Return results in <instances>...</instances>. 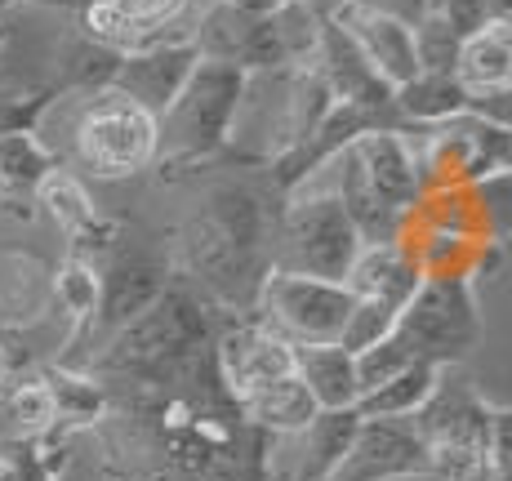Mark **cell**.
<instances>
[{
	"label": "cell",
	"mask_w": 512,
	"mask_h": 481,
	"mask_svg": "<svg viewBox=\"0 0 512 481\" xmlns=\"http://www.w3.org/2000/svg\"><path fill=\"white\" fill-rule=\"evenodd\" d=\"M14 5H18V0H0V18H5L9 9H14Z\"/></svg>",
	"instance_id": "obj_46"
},
{
	"label": "cell",
	"mask_w": 512,
	"mask_h": 481,
	"mask_svg": "<svg viewBox=\"0 0 512 481\" xmlns=\"http://www.w3.org/2000/svg\"><path fill=\"white\" fill-rule=\"evenodd\" d=\"M5 410L27 437H45V433H54L58 428V410H54V397H49L45 375L18 379V384L9 388V397H5Z\"/></svg>",
	"instance_id": "obj_32"
},
{
	"label": "cell",
	"mask_w": 512,
	"mask_h": 481,
	"mask_svg": "<svg viewBox=\"0 0 512 481\" xmlns=\"http://www.w3.org/2000/svg\"><path fill=\"white\" fill-rule=\"evenodd\" d=\"M419 281H423V272H419L415 254L406 250V241H379L357 254L343 286L357 294V299H379V303H392V308H406L415 299Z\"/></svg>",
	"instance_id": "obj_19"
},
{
	"label": "cell",
	"mask_w": 512,
	"mask_h": 481,
	"mask_svg": "<svg viewBox=\"0 0 512 481\" xmlns=\"http://www.w3.org/2000/svg\"><path fill=\"white\" fill-rule=\"evenodd\" d=\"M401 477H432L428 446L415 424L401 419H361L352 450L330 473V481H401Z\"/></svg>",
	"instance_id": "obj_11"
},
{
	"label": "cell",
	"mask_w": 512,
	"mask_h": 481,
	"mask_svg": "<svg viewBox=\"0 0 512 481\" xmlns=\"http://www.w3.org/2000/svg\"><path fill=\"white\" fill-rule=\"evenodd\" d=\"M76 156L94 179H130L161 156V121L125 94L103 90L76 121Z\"/></svg>",
	"instance_id": "obj_8"
},
{
	"label": "cell",
	"mask_w": 512,
	"mask_h": 481,
	"mask_svg": "<svg viewBox=\"0 0 512 481\" xmlns=\"http://www.w3.org/2000/svg\"><path fill=\"white\" fill-rule=\"evenodd\" d=\"M214 352V312L196 286H165L103 343L90 375H130L152 388H187Z\"/></svg>",
	"instance_id": "obj_2"
},
{
	"label": "cell",
	"mask_w": 512,
	"mask_h": 481,
	"mask_svg": "<svg viewBox=\"0 0 512 481\" xmlns=\"http://www.w3.org/2000/svg\"><path fill=\"white\" fill-rule=\"evenodd\" d=\"M419 361L459 366L481 343V308L477 281L468 277H423L415 299L401 308L392 330Z\"/></svg>",
	"instance_id": "obj_7"
},
{
	"label": "cell",
	"mask_w": 512,
	"mask_h": 481,
	"mask_svg": "<svg viewBox=\"0 0 512 481\" xmlns=\"http://www.w3.org/2000/svg\"><path fill=\"white\" fill-rule=\"evenodd\" d=\"M446 366H432V361H415L401 375H392L388 384H379L374 392L357 401L361 419H415L423 410V401L437 392V379Z\"/></svg>",
	"instance_id": "obj_26"
},
{
	"label": "cell",
	"mask_w": 512,
	"mask_h": 481,
	"mask_svg": "<svg viewBox=\"0 0 512 481\" xmlns=\"http://www.w3.org/2000/svg\"><path fill=\"white\" fill-rule=\"evenodd\" d=\"M183 9H187V0H85L76 14H81L85 36L130 54V49L161 41V32Z\"/></svg>",
	"instance_id": "obj_15"
},
{
	"label": "cell",
	"mask_w": 512,
	"mask_h": 481,
	"mask_svg": "<svg viewBox=\"0 0 512 481\" xmlns=\"http://www.w3.org/2000/svg\"><path fill=\"white\" fill-rule=\"evenodd\" d=\"M58 156L36 139V130H18L0 139V201L14 205L18 219H32L36 192L58 170Z\"/></svg>",
	"instance_id": "obj_22"
},
{
	"label": "cell",
	"mask_w": 512,
	"mask_h": 481,
	"mask_svg": "<svg viewBox=\"0 0 512 481\" xmlns=\"http://www.w3.org/2000/svg\"><path fill=\"white\" fill-rule=\"evenodd\" d=\"M250 72L232 63L201 58L192 81L174 98V107L161 116V179H179L183 170L219 161L236 139V116H241Z\"/></svg>",
	"instance_id": "obj_4"
},
{
	"label": "cell",
	"mask_w": 512,
	"mask_h": 481,
	"mask_svg": "<svg viewBox=\"0 0 512 481\" xmlns=\"http://www.w3.org/2000/svg\"><path fill=\"white\" fill-rule=\"evenodd\" d=\"M455 76L468 85L472 94L477 90H495V85L512 81V49L499 41L495 27H481V32L464 36L455 58Z\"/></svg>",
	"instance_id": "obj_29"
},
{
	"label": "cell",
	"mask_w": 512,
	"mask_h": 481,
	"mask_svg": "<svg viewBox=\"0 0 512 481\" xmlns=\"http://www.w3.org/2000/svg\"><path fill=\"white\" fill-rule=\"evenodd\" d=\"M428 9L450 18V27H455L459 36H472L486 27V0H428Z\"/></svg>",
	"instance_id": "obj_39"
},
{
	"label": "cell",
	"mask_w": 512,
	"mask_h": 481,
	"mask_svg": "<svg viewBox=\"0 0 512 481\" xmlns=\"http://www.w3.org/2000/svg\"><path fill=\"white\" fill-rule=\"evenodd\" d=\"M326 14L348 27V36L357 41L361 54H366V63L392 90L419 76V54H415V32H410V23L374 9L370 0H339Z\"/></svg>",
	"instance_id": "obj_14"
},
{
	"label": "cell",
	"mask_w": 512,
	"mask_h": 481,
	"mask_svg": "<svg viewBox=\"0 0 512 481\" xmlns=\"http://www.w3.org/2000/svg\"><path fill=\"white\" fill-rule=\"evenodd\" d=\"M486 27H495L499 41H504V45L512 49V14H508V18H495V23H486Z\"/></svg>",
	"instance_id": "obj_43"
},
{
	"label": "cell",
	"mask_w": 512,
	"mask_h": 481,
	"mask_svg": "<svg viewBox=\"0 0 512 481\" xmlns=\"http://www.w3.org/2000/svg\"><path fill=\"white\" fill-rule=\"evenodd\" d=\"M14 343H9V330H0V384H5L9 375H14Z\"/></svg>",
	"instance_id": "obj_41"
},
{
	"label": "cell",
	"mask_w": 512,
	"mask_h": 481,
	"mask_svg": "<svg viewBox=\"0 0 512 481\" xmlns=\"http://www.w3.org/2000/svg\"><path fill=\"white\" fill-rule=\"evenodd\" d=\"M357 294L339 281H317L303 272L272 268L254 299V317L290 343H339Z\"/></svg>",
	"instance_id": "obj_9"
},
{
	"label": "cell",
	"mask_w": 512,
	"mask_h": 481,
	"mask_svg": "<svg viewBox=\"0 0 512 481\" xmlns=\"http://www.w3.org/2000/svg\"><path fill=\"white\" fill-rule=\"evenodd\" d=\"M468 116L512 130V81L495 85V90H477V94H472V103H468Z\"/></svg>",
	"instance_id": "obj_40"
},
{
	"label": "cell",
	"mask_w": 512,
	"mask_h": 481,
	"mask_svg": "<svg viewBox=\"0 0 512 481\" xmlns=\"http://www.w3.org/2000/svg\"><path fill=\"white\" fill-rule=\"evenodd\" d=\"M366 250L361 232L343 214L339 196L317 192V196H294L277 214V254L272 268L303 272L317 281H348L357 254Z\"/></svg>",
	"instance_id": "obj_6"
},
{
	"label": "cell",
	"mask_w": 512,
	"mask_h": 481,
	"mask_svg": "<svg viewBox=\"0 0 512 481\" xmlns=\"http://www.w3.org/2000/svg\"><path fill=\"white\" fill-rule=\"evenodd\" d=\"M245 415V424H254L259 433H272V437H285V433H303V428L317 419V401L308 397L299 375H285V379H272L268 388L250 392L245 401H236Z\"/></svg>",
	"instance_id": "obj_24"
},
{
	"label": "cell",
	"mask_w": 512,
	"mask_h": 481,
	"mask_svg": "<svg viewBox=\"0 0 512 481\" xmlns=\"http://www.w3.org/2000/svg\"><path fill=\"white\" fill-rule=\"evenodd\" d=\"M272 232L277 214H268V196L241 179H223L179 228L174 259L210 303L254 308L263 277L272 272Z\"/></svg>",
	"instance_id": "obj_1"
},
{
	"label": "cell",
	"mask_w": 512,
	"mask_h": 481,
	"mask_svg": "<svg viewBox=\"0 0 512 481\" xmlns=\"http://www.w3.org/2000/svg\"><path fill=\"white\" fill-rule=\"evenodd\" d=\"M406 134L410 130H370V134H361V139L352 143V152H357L361 165H366L374 192H379L383 205L397 210L401 219H410V210H415V201L423 192L419 156H415V147H410Z\"/></svg>",
	"instance_id": "obj_16"
},
{
	"label": "cell",
	"mask_w": 512,
	"mask_h": 481,
	"mask_svg": "<svg viewBox=\"0 0 512 481\" xmlns=\"http://www.w3.org/2000/svg\"><path fill=\"white\" fill-rule=\"evenodd\" d=\"M45 384H49V397H54V410H58V424L63 428H85V424H98L107 415V392L94 384L90 375H76L67 366H54L45 370Z\"/></svg>",
	"instance_id": "obj_30"
},
{
	"label": "cell",
	"mask_w": 512,
	"mask_h": 481,
	"mask_svg": "<svg viewBox=\"0 0 512 481\" xmlns=\"http://www.w3.org/2000/svg\"><path fill=\"white\" fill-rule=\"evenodd\" d=\"M472 188H477L486 241L504 245L512 237V174H495V179H481V183H472Z\"/></svg>",
	"instance_id": "obj_36"
},
{
	"label": "cell",
	"mask_w": 512,
	"mask_h": 481,
	"mask_svg": "<svg viewBox=\"0 0 512 481\" xmlns=\"http://www.w3.org/2000/svg\"><path fill=\"white\" fill-rule=\"evenodd\" d=\"M63 94L58 85H45V90H27V94H5L0 90V139L18 130H36L41 116L49 112V103Z\"/></svg>",
	"instance_id": "obj_37"
},
{
	"label": "cell",
	"mask_w": 512,
	"mask_h": 481,
	"mask_svg": "<svg viewBox=\"0 0 512 481\" xmlns=\"http://www.w3.org/2000/svg\"><path fill=\"white\" fill-rule=\"evenodd\" d=\"M0 473H5V459H0Z\"/></svg>",
	"instance_id": "obj_47"
},
{
	"label": "cell",
	"mask_w": 512,
	"mask_h": 481,
	"mask_svg": "<svg viewBox=\"0 0 512 481\" xmlns=\"http://www.w3.org/2000/svg\"><path fill=\"white\" fill-rule=\"evenodd\" d=\"M415 352L406 348L397 335H388V339H379V343H370L366 352H357V388H361V397L366 392H374L379 384H388L392 375H401L406 366H415ZM357 397V401H361Z\"/></svg>",
	"instance_id": "obj_35"
},
{
	"label": "cell",
	"mask_w": 512,
	"mask_h": 481,
	"mask_svg": "<svg viewBox=\"0 0 512 481\" xmlns=\"http://www.w3.org/2000/svg\"><path fill=\"white\" fill-rule=\"evenodd\" d=\"M512 14V0H486V23H495V18H508Z\"/></svg>",
	"instance_id": "obj_42"
},
{
	"label": "cell",
	"mask_w": 512,
	"mask_h": 481,
	"mask_svg": "<svg viewBox=\"0 0 512 481\" xmlns=\"http://www.w3.org/2000/svg\"><path fill=\"white\" fill-rule=\"evenodd\" d=\"M49 290H54V303L63 308V317L72 321V339H81L98 317V290H103L98 268L85 254H67L49 277Z\"/></svg>",
	"instance_id": "obj_28"
},
{
	"label": "cell",
	"mask_w": 512,
	"mask_h": 481,
	"mask_svg": "<svg viewBox=\"0 0 512 481\" xmlns=\"http://www.w3.org/2000/svg\"><path fill=\"white\" fill-rule=\"evenodd\" d=\"M201 58L232 63L241 72H294L312 63L321 45V9L312 0H281L272 9H245L236 0H219L205 9L192 32Z\"/></svg>",
	"instance_id": "obj_3"
},
{
	"label": "cell",
	"mask_w": 512,
	"mask_h": 481,
	"mask_svg": "<svg viewBox=\"0 0 512 481\" xmlns=\"http://www.w3.org/2000/svg\"><path fill=\"white\" fill-rule=\"evenodd\" d=\"M294 375L303 379L317 410H352L361 397L357 357L343 343H294Z\"/></svg>",
	"instance_id": "obj_20"
},
{
	"label": "cell",
	"mask_w": 512,
	"mask_h": 481,
	"mask_svg": "<svg viewBox=\"0 0 512 481\" xmlns=\"http://www.w3.org/2000/svg\"><path fill=\"white\" fill-rule=\"evenodd\" d=\"M464 130H468V143H472L468 183L495 179V174H512V130L477 121V116H464Z\"/></svg>",
	"instance_id": "obj_31"
},
{
	"label": "cell",
	"mask_w": 512,
	"mask_h": 481,
	"mask_svg": "<svg viewBox=\"0 0 512 481\" xmlns=\"http://www.w3.org/2000/svg\"><path fill=\"white\" fill-rule=\"evenodd\" d=\"M121 67V49L94 41V36H67L58 49V90H85V94H103L112 90V76Z\"/></svg>",
	"instance_id": "obj_27"
},
{
	"label": "cell",
	"mask_w": 512,
	"mask_h": 481,
	"mask_svg": "<svg viewBox=\"0 0 512 481\" xmlns=\"http://www.w3.org/2000/svg\"><path fill=\"white\" fill-rule=\"evenodd\" d=\"M312 63L321 67V76H326V85L339 103H370V107L392 103V85L366 63V54L357 49V41L348 36V27L339 18L321 14V45Z\"/></svg>",
	"instance_id": "obj_17"
},
{
	"label": "cell",
	"mask_w": 512,
	"mask_h": 481,
	"mask_svg": "<svg viewBox=\"0 0 512 481\" xmlns=\"http://www.w3.org/2000/svg\"><path fill=\"white\" fill-rule=\"evenodd\" d=\"M5 41H9V27H5V18H0V49H5Z\"/></svg>",
	"instance_id": "obj_45"
},
{
	"label": "cell",
	"mask_w": 512,
	"mask_h": 481,
	"mask_svg": "<svg viewBox=\"0 0 512 481\" xmlns=\"http://www.w3.org/2000/svg\"><path fill=\"white\" fill-rule=\"evenodd\" d=\"M196 63H201V54H196L192 36L130 49V54H121V67H116V76H112V90L125 94L130 103H139L143 112H152L156 121H161V116L174 107V98L183 94V85L192 81Z\"/></svg>",
	"instance_id": "obj_13"
},
{
	"label": "cell",
	"mask_w": 512,
	"mask_h": 481,
	"mask_svg": "<svg viewBox=\"0 0 512 481\" xmlns=\"http://www.w3.org/2000/svg\"><path fill=\"white\" fill-rule=\"evenodd\" d=\"M214 366L232 401H245L250 392L268 388L272 379L294 375V343L268 330L259 317L236 321L214 335Z\"/></svg>",
	"instance_id": "obj_10"
},
{
	"label": "cell",
	"mask_w": 512,
	"mask_h": 481,
	"mask_svg": "<svg viewBox=\"0 0 512 481\" xmlns=\"http://www.w3.org/2000/svg\"><path fill=\"white\" fill-rule=\"evenodd\" d=\"M437 481H481L490 473V401L459 366H446L437 392L415 415Z\"/></svg>",
	"instance_id": "obj_5"
},
{
	"label": "cell",
	"mask_w": 512,
	"mask_h": 481,
	"mask_svg": "<svg viewBox=\"0 0 512 481\" xmlns=\"http://www.w3.org/2000/svg\"><path fill=\"white\" fill-rule=\"evenodd\" d=\"M361 428L357 406L352 410H317L308 428H303V468L299 481H330V473L343 464L352 450V437Z\"/></svg>",
	"instance_id": "obj_25"
},
{
	"label": "cell",
	"mask_w": 512,
	"mask_h": 481,
	"mask_svg": "<svg viewBox=\"0 0 512 481\" xmlns=\"http://www.w3.org/2000/svg\"><path fill=\"white\" fill-rule=\"evenodd\" d=\"M49 277L54 272L36 254H0V330L36 326L45 317L54 303Z\"/></svg>",
	"instance_id": "obj_23"
},
{
	"label": "cell",
	"mask_w": 512,
	"mask_h": 481,
	"mask_svg": "<svg viewBox=\"0 0 512 481\" xmlns=\"http://www.w3.org/2000/svg\"><path fill=\"white\" fill-rule=\"evenodd\" d=\"M468 103H472V90L455 72H419L415 81L392 90V107H397L401 125L410 134L459 121V116H468Z\"/></svg>",
	"instance_id": "obj_21"
},
{
	"label": "cell",
	"mask_w": 512,
	"mask_h": 481,
	"mask_svg": "<svg viewBox=\"0 0 512 481\" xmlns=\"http://www.w3.org/2000/svg\"><path fill=\"white\" fill-rule=\"evenodd\" d=\"M415 54H419V72H455V58H459V45H464V36L450 27V18L441 14H423L415 27Z\"/></svg>",
	"instance_id": "obj_33"
},
{
	"label": "cell",
	"mask_w": 512,
	"mask_h": 481,
	"mask_svg": "<svg viewBox=\"0 0 512 481\" xmlns=\"http://www.w3.org/2000/svg\"><path fill=\"white\" fill-rule=\"evenodd\" d=\"M397 317H401V308H392V303L357 299V303H352V317H348V326H343L339 343L352 352V357H357V352H366L370 343L388 339L392 330H397Z\"/></svg>",
	"instance_id": "obj_34"
},
{
	"label": "cell",
	"mask_w": 512,
	"mask_h": 481,
	"mask_svg": "<svg viewBox=\"0 0 512 481\" xmlns=\"http://www.w3.org/2000/svg\"><path fill=\"white\" fill-rule=\"evenodd\" d=\"M36 205H45V214L58 223V228H63V237L76 245V254H85V250H112L116 237H121V228H116V223H107L103 214L94 210L85 183L76 179L72 170H63V165H58V170L41 183V192H36Z\"/></svg>",
	"instance_id": "obj_18"
},
{
	"label": "cell",
	"mask_w": 512,
	"mask_h": 481,
	"mask_svg": "<svg viewBox=\"0 0 512 481\" xmlns=\"http://www.w3.org/2000/svg\"><path fill=\"white\" fill-rule=\"evenodd\" d=\"M490 477L512 481V406H490Z\"/></svg>",
	"instance_id": "obj_38"
},
{
	"label": "cell",
	"mask_w": 512,
	"mask_h": 481,
	"mask_svg": "<svg viewBox=\"0 0 512 481\" xmlns=\"http://www.w3.org/2000/svg\"><path fill=\"white\" fill-rule=\"evenodd\" d=\"M27 5H45V9H81L85 0H27Z\"/></svg>",
	"instance_id": "obj_44"
},
{
	"label": "cell",
	"mask_w": 512,
	"mask_h": 481,
	"mask_svg": "<svg viewBox=\"0 0 512 481\" xmlns=\"http://www.w3.org/2000/svg\"><path fill=\"white\" fill-rule=\"evenodd\" d=\"M112 263L98 272L103 290H98V317L90 326V335L98 330V339H112L121 326H130L134 317L156 299L165 286H170V259L152 250H125L121 237H116L112 250Z\"/></svg>",
	"instance_id": "obj_12"
}]
</instances>
